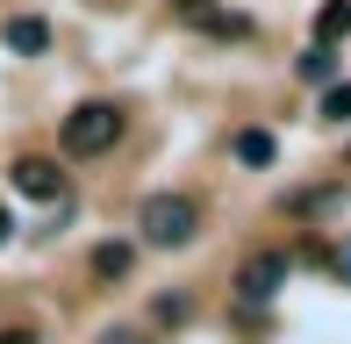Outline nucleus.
I'll return each instance as SVG.
<instances>
[{
	"mask_svg": "<svg viewBox=\"0 0 351 344\" xmlns=\"http://www.w3.org/2000/svg\"><path fill=\"white\" fill-rule=\"evenodd\" d=\"M14 186H22L29 201H58L65 194V172H58L51 158H14Z\"/></svg>",
	"mask_w": 351,
	"mask_h": 344,
	"instance_id": "nucleus-4",
	"label": "nucleus"
},
{
	"mask_svg": "<svg viewBox=\"0 0 351 344\" xmlns=\"http://www.w3.org/2000/svg\"><path fill=\"white\" fill-rule=\"evenodd\" d=\"M8 237H14V215H8V208H0V244H8Z\"/></svg>",
	"mask_w": 351,
	"mask_h": 344,
	"instance_id": "nucleus-15",
	"label": "nucleus"
},
{
	"mask_svg": "<svg viewBox=\"0 0 351 344\" xmlns=\"http://www.w3.org/2000/svg\"><path fill=\"white\" fill-rule=\"evenodd\" d=\"M280 287H287V251H251L237 265V294L244 302H273Z\"/></svg>",
	"mask_w": 351,
	"mask_h": 344,
	"instance_id": "nucleus-3",
	"label": "nucleus"
},
{
	"mask_svg": "<svg viewBox=\"0 0 351 344\" xmlns=\"http://www.w3.org/2000/svg\"><path fill=\"white\" fill-rule=\"evenodd\" d=\"M151 316H158V323H186V316H194V302H186V294H165Z\"/></svg>",
	"mask_w": 351,
	"mask_h": 344,
	"instance_id": "nucleus-10",
	"label": "nucleus"
},
{
	"mask_svg": "<svg viewBox=\"0 0 351 344\" xmlns=\"http://www.w3.org/2000/svg\"><path fill=\"white\" fill-rule=\"evenodd\" d=\"M323 115H330V122H351V86H330V93H323Z\"/></svg>",
	"mask_w": 351,
	"mask_h": 344,
	"instance_id": "nucleus-11",
	"label": "nucleus"
},
{
	"mask_svg": "<svg viewBox=\"0 0 351 344\" xmlns=\"http://www.w3.org/2000/svg\"><path fill=\"white\" fill-rule=\"evenodd\" d=\"M330 273H337V280H351V251H330Z\"/></svg>",
	"mask_w": 351,
	"mask_h": 344,
	"instance_id": "nucleus-13",
	"label": "nucleus"
},
{
	"mask_svg": "<svg viewBox=\"0 0 351 344\" xmlns=\"http://www.w3.org/2000/svg\"><path fill=\"white\" fill-rule=\"evenodd\" d=\"M101 344H143V337H136V330H108Z\"/></svg>",
	"mask_w": 351,
	"mask_h": 344,
	"instance_id": "nucleus-14",
	"label": "nucleus"
},
{
	"mask_svg": "<svg viewBox=\"0 0 351 344\" xmlns=\"http://www.w3.org/2000/svg\"><path fill=\"white\" fill-rule=\"evenodd\" d=\"M230 151H237L244 165H273V136H265V130H237V136H230Z\"/></svg>",
	"mask_w": 351,
	"mask_h": 344,
	"instance_id": "nucleus-6",
	"label": "nucleus"
},
{
	"mask_svg": "<svg viewBox=\"0 0 351 344\" xmlns=\"http://www.w3.org/2000/svg\"><path fill=\"white\" fill-rule=\"evenodd\" d=\"M122 136V108L115 101H79L65 115V151L72 158H101V151H115Z\"/></svg>",
	"mask_w": 351,
	"mask_h": 344,
	"instance_id": "nucleus-2",
	"label": "nucleus"
},
{
	"mask_svg": "<svg viewBox=\"0 0 351 344\" xmlns=\"http://www.w3.org/2000/svg\"><path fill=\"white\" fill-rule=\"evenodd\" d=\"M0 36H8L14 58H43V51H51V22H43V14H14Z\"/></svg>",
	"mask_w": 351,
	"mask_h": 344,
	"instance_id": "nucleus-5",
	"label": "nucleus"
},
{
	"mask_svg": "<svg viewBox=\"0 0 351 344\" xmlns=\"http://www.w3.org/2000/svg\"><path fill=\"white\" fill-rule=\"evenodd\" d=\"M315 36H323V51H330L337 36H351V0H330V8L315 14Z\"/></svg>",
	"mask_w": 351,
	"mask_h": 344,
	"instance_id": "nucleus-7",
	"label": "nucleus"
},
{
	"mask_svg": "<svg viewBox=\"0 0 351 344\" xmlns=\"http://www.w3.org/2000/svg\"><path fill=\"white\" fill-rule=\"evenodd\" d=\"M136 230H143L151 251H180V244L201 237V201L194 194H151L136 208Z\"/></svg>",
	"mask_w": 351,
	"mask_h": 344,
	"instance_id": "nucleus-1",
	"label": "nucleus"
},
{
	"mask_svg": "<svg viewBox=\"0 0 351 344\" xmlns=\"http://www.w3.org/2000/svg\"><path fill=\"white\" fill-rule=\"evenodd\" d=\"M0 344H36V330H22V323H14V330H0Z\"/></svg>",
	"mask_w": 351,
	"mask_h": 344,
	"instance_id": "nucleus-12",
	"label": "nucleus"
},
{
	"mask_svg": "<svg viewBox=\"0 0 351 344\" xmlns=\"http://www.w3.org/2000/svg\"><path fill=\"white\" fill-rule=\"evenodd\" d=\"M130 265H136V251H130V244H101V251H93V273H101V280H122Z\"/></svg>",
	"mask_w": 351,
	"mask_h": 344,
	"instance_id": "nucleus-8",
	"label": "nucleus"
},
{
	"mask_svg": "<svg viewBox=\"0 0 351 344\" xmlns=\"http://www.w3.org/2000/svg\"><path fill=\"white\" fill-rule=\"evenodd\" d=\"M330 72H337V51H323V43H315V51L301 58V79H330Z\"/></svg>",
	"mask_w": 351,
	"mask_h": 344,
	"instance_id": "nucleus-9",
	"label": "nucleus"
}]
</instances>
